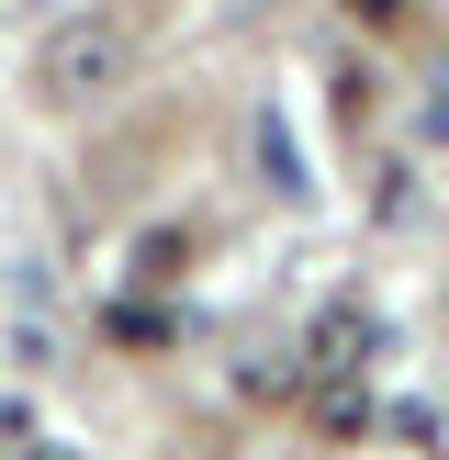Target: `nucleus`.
Returning a JSON list of instances; mask_svg holds the SVG:
<instances>
[{"label": "nucleus", "instance_id": "nucleus-1", "mask_svg": "<svg viewBox=\"0 0 449 460\" xmlns=\"http://www.w3.org/2000/svg\"><path fill=\"white\" fill-rule=\"evenodd\" d=\"M124 79H135V34H124L112 12L45 22V45H34V102H45V112H101Z\"/></svg>", "mask_w": 449, "mask_h": 460}]
</instances>
